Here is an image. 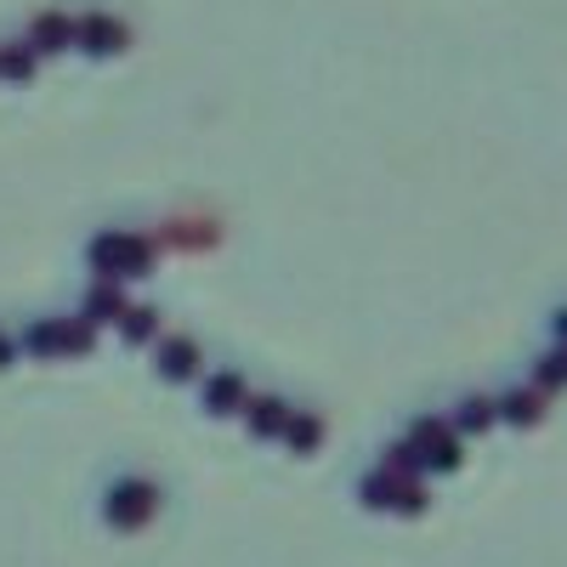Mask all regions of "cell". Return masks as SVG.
<instances>
[{"mask_svg": "<svg viewBox=\"0 0 567 567\" xmlns=\"http://www.w3.org/2000/svg\"><path fill=\"white\" fill-rule=\"evenodd\" d=\"M494 403H499V425H516V432H534V425L545 420V409H550V398H545L534 381L499 386V392H494Z\"/></svg>", "mask_w": 567, "mask_h": 567, "instance_id": "6da1fadb", "label": "cell"}, {"mask_svg": "<svg viewBox=\"0 0 567 567\" xmlns=\"http://www.w3.org/2000/svg\"><path fill=\"white\" fill-rule=\"evenodd\" d=\"M545 318H550V341H556V347H567V301H561V307H550Z\"/></svg>", "mask_w": 567, "mask_h": 567, "instance_id": "7a4b0ae2", "label": "cell"}]
</instances>
